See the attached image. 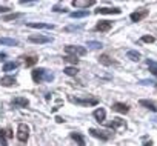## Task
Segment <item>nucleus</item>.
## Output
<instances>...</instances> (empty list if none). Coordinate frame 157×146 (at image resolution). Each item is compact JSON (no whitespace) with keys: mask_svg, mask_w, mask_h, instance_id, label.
Returning <instances> with one entry per match:
<instances>
[{"mask_svg":"<svg viewBox=\"0 0 157 146\" xmlns=\"http://www.w3.org/2000/svg\"><path fill=\"white\" fill-rule=\"evenodd\" d=\"M29 138V128L28 125L25 123H19V128H17V140L20 143H26Z\"/></svg>","mask_w":157,"mask_h":146,"instance_id":"nucleus-1","label":"nucleus"},{"mask_svg":"<svg viewBox=\"0 0 157 146\" xmlns=\"http://www.w3.org/2000/svg\"><path fill=\"white\" fill-rule=\"evenodd\" d=\"M69 102L75 103V105H82V106H96L99 103L97 99H77V97H69Z\"/></svg>","mask_w":157,"mask_h":146,"instance_id":"nucleus-2","label":"nucleus"},{"mask_svg":"<svg viewBox=\"0 0 157 146\" xmlns=\"http://www.w3.org/2000/svg\"><path fill=\"white\" fill-rule=\"evenodd\" d=\"M65 51L68 54H74V57L75 55H85L86 54V48L78 46V45H68V46H65Z\"/></svg>","mask_w":157,"mask_h":146,"instance_id":"nucleus-3","label":"nucleus"},{"mask_svg":"<svg viewBox=\"0 0 157 146\" xmlns=\"http://www.w3.org/2000/svg\"><path fill=\"white\" fill-rule=\"evenodd\" d=\"M45 74H46V69H43V68H36V69L31 72L33 82H34V83L43 82V80H45Z\"/></svg>","mask_w":157,"mask_h":146,"instance_id":"nucleus-4","label":"nucleus"},{"mask_svg":"<svg viewBox=\"0 0 157 146\" xmlns=\"http://www.w3.org/2000/svg\"><path fill=\"white\" fill-rule=\"evenodd\" d=\"M148 14H149V9H146V8H140V9L134 11L129 17H131V20H132V22H140V20H143Z\"/></svg>","mask_w":157,"mask_h":146,"instance_id":"nucleus-5","label":"nucleus"},{"mask_svg":"<svg viewBox=\"0 0 157 146\" xmlns=\"http://www.w3.org/2000/svg\"><path fill=\"white\" fill-rule=\"evenodd\" d=\"M94 3H96L94 0H72V2H71V5L74 8H90Z\"/></svg>","mask_w":157,"mask_h":146,"instance_id":"nucleus-6","label":"nucleus"},{"mask_svg":"<svg viewBox=\"0 0 157 146\" xmlns=\"http://www.w3.org/2000/svg\"><path fill=\"white\" fill-rule=\"evenodd\" d=\"M90 134L93 135V137H96V138H100V140H103V141H106V140H109L111 138V134H106L105 131H99V129H90Z\"/></svg>","mask_w":157,"mask_h":146,"instance_id":"nucleus-7","label":"nucleus"},{"mask_svg":"<svg viewBox=\"0 0 157 146\" xmlns=\"http://www.w3.org/2000/svg\"><path fill=\"white\" fill-rule=\"evenodd\" d=\"M113 28V23L109 20H100L97 25H96V31H100V32H106Z\"/></svg>","mask_w":157,"mask_h":146,"instance_id":"nucleus-8","label":"nucleus"},{"mask_svg":"<svg viewBox=\"0 0 157 146\" xmlns=\"http://www.w3.org/2000/svg\"><path fill=\"white\" fill-rule=\"evenodd\" d=\"M28 40L33 42V43H49V42H52V39L46 37V36H29Z\"/></svg>","mask_w":157,"mask_h":146,"instance_id":"nucleus-9","label":"nucleus"},{"mask_svg":"<svg viewBox=\"0 0 157 146\" xmlns=\"http://www.w3.org/2000/svg\"><path fill=\"white\" fill-rule=\"evenodd\" d=\"M106 126L111 129H117V128H126V123L122 118H113V122H109Z\"/></svg>","mask_w":157,"mask_h":146,"instance_id":"nucleus-10","label":"nucleus"},{"mask_svg":"<svg viewBox=\"0 0 157 146\" xmlns=\"http://www.w3.org/2000/svg\"><path fill=\"white\" fill-rule=\"evenodd\" d=\"M139 103L142 105V106H145L146 109H149V111H152V112H157V103L155 102H152V100H139Z\"/></svg>","mask_w":157,"mask_h":146,"instance_id":"nucleus-11","label":"nucleus"},{"mask_svg":"<svg viewBox=\"0 0 157 146\" xmlns=\"http://www.w3.org/2000/svg\"><path fill=\"white\" fill-rule=\"evenodd\" d=\"M120 8H99L96 9V14H120Z\"/></svg>","mask_w":157,"mask_h":146,"instance_id":"nucleus-12","label":"nucleus"},{"mask_svg":"<svg viewBox=\"0 0 157 146\" xmlns=\"http://www.w3.org/2000/svg\"><path fill=\"white\" fill-rule=\"evenodd\" d=\"M16 83H17V82H16V77H11V76H6V77L0 79V85L5 86V88H10V86H13V85H16Z\"/></svg>","mask_w":157,"mask_h":146,"instance_id":"nucleus-13","label":"nucleus"},{"mask_svg":"<svg viewBox=\"0 0 157 146\" xmlns=\"http://www.w3.org/2000/svg\"><path fill=\"white\" fill-rule=\"evenodd\" d=\"M93 115H94V118H96L99 123H102V122L105 120V117H106V111H105L103 108H97V109L93 112Z\"/></svg>","mask_w":157,"mask_h":146,"instance_id":"nucleus-14","label":"nucleus"},{"mask_svg":"<svg viewBox=\"0 0 157 146\" xmlns=\"http://www.w3.org/2000/svg\"><path fill=\"white\" fill-rule=\"evenodd\" d=\"M26 26L34 28V29H54V25H49V23H26Z\"/></svg>","mask_w":157,"mask_h":146,"instance_id":"nucleus-15","label":"nucleus"},{"mask_svg":"<svg viewBox=\"0 0 157 146\" xmlns=\"http://www.w3.org/2000/svg\"><path fill=\"white\" fill-rule=\"evenodd\" d=\"M13 105H16L19 108H26L29 105V100L25 97H16V99H13Z\"/></svg>","mask_w":157,"mask_h":146,"instance_id":"nucleus-16","label":"nucleus"},{"mask_svg":"<svg viewBox=\"0 0 157 146\" xmlns=\"http://www.w3.org/2000/svg\"><path fill=\"white\" fill-rule=\"evenodd\" d=\"M113 111L120 112V114H126V112L129 111V106L125 105V103H114V105H113Z\"/></svg>","mask_w":157,"mask_h":146,"instance_id":"nucleus-17","label":"nucleus"},{"mask_svg":"<svg viewBox=\"0 0 157 146\" xmlns=\"http://www.w3.org/2000/svg\"><path fill=\"white\" fill-rule=\"evenodd\" d=\"M71 138L78 144V146H85V137L78 132H71Z\"/></svg>","mask_w":157,"mask_h":146,"instance_id":"nucleus-18","label":"nucleus"},{"mask_svg":"<svg viewBox=\"0 0 157 146\" xmlns=\"http://www.w3.org/2000/svg\"><path fill=\"white\" fill-rule=\"evenodd\" d=\"M0 45L17 46V45H19V40H16V39H8V37H2V39H0Z\"/></svg>","mask_w":157,"mask_h":146,"instance_id":"nucleus-19","label":"nucleus"},{"mask_svg":"<svg viewBox=\"0 0 157 146\" xmlns=\"http://www.w3.org/2000/svg\"><path fill=\"white\" fill-rule=\"evenodd\" d=\"M99 63H102V65H105V66H111V65H114V60H111L109 55L103 54V55L99 57Z\"/></svg>","mask_w":157,"mask_h":146,"instance_id":"nucleus-20","label":"nucleus"},{"mask_svg":"<svg viewBox=\"0 0 157 146\" xmlns=\"http://www.w3.org/2000/svg\"><path fill=\"white\" fill-rule=\"evenodd\" d=\"M86 16H90L88 11H74V13L69 14L71 19H83V17H86Z\"/></svg>","mask_w":157,"mask_h":146,"instance_id":"nucleus-21","label":"nucleus"},{"mask_svg":"<svg viewBox=\"0 0 157 146\" xmlns=\"http://www.w3.org/2000/svg\"><path fill=\"white\" fill-rule=\"evenodd\" d=\"M126 57L131 58L132 62H139V60H140V52H137V51H134V49H129V51L126 52Z\"/></svg>","mask_w":157,"mask_h":146,"instance_id":"nucleus-22","label":"nucleus"},{"mask_svg":"<svg viewBox=\"0 0 157 146\" xmlns=\"http://www.w3.org/2000/svg\"><path fill=\"white\" fill-rule=\"evenodd\" d=\"M86 46H90L91 49H100V48H103V43L102 42H96V40H88Z\"/></svg>","mask_w":157,"mask_h":146,"instance_id":"nucleus-23","label":"nucleus"},{"mask_svg":"<svg viewBox=\"0 0 157 146\" xmlns=\"http://www.w3.org/2000/svg\"><path fill=\"white\" fill-rule=\"evenodd\" d=\"M17 66H19L17 62H10V63H5V65H3V71H5V72H10V71L17 69Z\"/></svg>","mask_w":157,"mask_h":146,"instance_id":"nucleus-24","label":"nucleus"},{"mask_svg":"<svg viewBox=\"0 0 157 146\" xmlns=\"http://www.w3.org/2000/svg\"><path fill=\"white\" fill-rule=\"evenodd\" d=\"M6 137H8L6 131L0 128V144H2V146H8V140H6Z\"/></svg>","mask_w":157,"mask_h":146,"instance_id":"nucleus-25","label":"nucleus"},{"mask_svg":"<svg viewBox=\"0 0 157 146\" xmlns=\"http://www.w3.org/2000/svg\"><path fill=\"white\" fill-rule=\"evenodd\" d=\"M146 65L149 66V71L152 72L154 76H157V62H154V60H146Z\"/></svg>","mask_w":157,"mask_h":146,"instance_id":"nucleus-26","label":"nucleus"},{"mask_svg":"<svg viewBox=\"0 0 157 146\" xmlns=\"http://www.w3.org/2000/svg\"><path fill=\"white\" fill-rule=\"evenodd\" d=\"M63 72L66 76H75L77 72H78V69L75 68V66H66L65 69H63Z\"/></svg>","mask_w":157,"mask_h":146,"instance_id":"nucleus-27","label":"nucleus"},{"mask_svg":"<svg viewBox=\"0 0 157 146\" xmlns=\"http://www.w3.org/2000/svg\"><path fill=\"white\" fill-rule=\"evenodd\" d=\"M25 58V65L26 66H34L36 63H37V57H34V55H29V57H23Z\"/></svg>","mask_w":157,"mask_h":146,"instance_id":"nucleus-28","label":"nucleus"},{"mask_svg":"<svg viewBox=\"0 0 157 146\" xmlns=\"http://www.w3.org/2000/svg\"><path fill=\"white\" fill-rule=\"evenodd\" d=\"M83 29V25H71V26H66L63 31L65 32H74V31H80Z\"/></svg>","mask_w":157,"mask_h":146,"instance_id":"nucleus-29","label":"nucleus"},{"mask_svg":"<svg viewBox=\"0 0 157 146\" xmlns=\"http://www.w3.org/2000/svg\"><path fill=\"white\" fill-rule=\"evenodd\" d=\"M20 17H23V14H22V13H17V14H10V16H5V17H3V22L16 20V19H20Z\"/></svg>","mask_w":157,"mask_h":146,"instance_id":"nucleus-30","label":"nucleus"},{"mask_svg":"<svg viewBox=\"0 0 157 146\" xmlns=\"http://www.w3.org/2000/svg\"><path fill=\"white\" fill-rule=\"evenodd\" d=\"M63 60L65 62H69V63H74V65L78 63V58L77 57H72V55H66V57H63Z\"/></svg>","mask_w":157,"mask_h":146,"instance_id":"nucleus-31","label":"nucleus"},{"mask_svg":"<svg viewBox=\"0 0 157 146\" xmlns=\"http://www.w3.org/2000/svg\"><path fill=\"white\" fill-rule=\"evenodd\" d=\"M154 40H155V39H154L152 36H143V37H142V42H145V43H154Z\"/></svg>","mask_w":157,"mask_h":146,"instance_id":"nucleus-32","label":"nucleus"},{"mask_svg":"<svg viewBox=\"0 0 157 146\" xmlns=\"http://www.w3.org/2000/svg\"><path fill=\"white\" fill-rule=\"evenodd\" d=\"M140 83H142V85H151V86H155V85H157L155 80H140Z\"/></svg>","mask_w":157,"mask_h":146,"instance_id":"nucleus-33","label":"nucleus"},{"mask_svg":"<svg viewBox=\"0 0 157 146\" xmlns=\"http://www.w3.org/2000/svg\"><path fill=\"white\" fill-rule=\"evenodd\" d=\"M52 80H54V74L46 72V74H45V82H52Z\"/></svg>","mask_w":157,"mask_h":146,"instance_id":"nucleus-34","label":"nucleus"},{"mask_svg":"<svg viewBox=\"0 0 157 146\" xmlns=\"http://www.w3.org/2000/svg\"><path fill=\"white\" fill-rule=\"evenodd\" d=\"M11 11V8H8V6H0V14L2 13H10Z\"/></svg>","mask_w":157,"mask_h":146,"instance_id":"nucleus-35","label":"nucleus"},{"mask_svg":"<svg viewBox=\"0 0 157 146\" xmlns=\"http://www.w3.org/2000/svg\"><path fill=\"white\" fill-rule=\"evenodd\" d=\"M54 11H56V13H65L66 9H62L60 6H54Z\"/></svg>","mask_w":157,"mask_h":146,"instance_id":"nucleus-36","label":"nucleus"},{"mask_svg":"<svg viewBox=\"0 0 157 146\" xmlns=\"http://www.w3.org/2000/svg\"><path fill=\"white\" fill-rule=\"evenodd\" d=\"M6 134H8V137H10V138H11V137H14V134H13V131H11V129H8V131H6Z\"/></svg>","mask_w":157,"mask_h":146,"instance_id":"nucleus-37","label":"nucleus"},{"mask_svg":"<svg viewBox=\"0 0 157 146\" xmlns=\"http://www.w3.org/2000/svg\"><path fill=\"white\" fill-rule=\"evenodd\" d=\"M56 122H57V123H62L63 118H62V117H56Z\"/></svg>","mask_w":157,"mask_h":146,"instance_id":"nucleus-38","label":"nucleus"},{"mask_svg":"<svg viewBox=\"0 0 157 146\" xmlns=\"http://www.w3.org/2000/svg\"><path fill=\"white\" fill-rule=\"evenodd\" d=\"M143 146H152V141L149 140V141H146V143H143Z\"/></svg>","mask_w":157,"mask_h":146,"instance_id":"nucleus-39","label":"nucleus"}]
</instances>
